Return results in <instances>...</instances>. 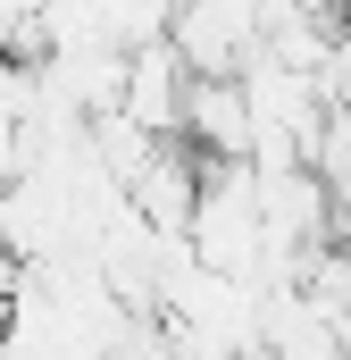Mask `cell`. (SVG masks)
Wrapping results in <instances>:
<instances>
[{
  "instance_id": "obj_2",
  "label": "cell",
  "mask_w": 351,
  "mask_h": 360,
  "mask_svg": "<svg viewBox=\"0 0 351 360\" xmlns=\"http://www.w3.org/2000/svg\"><path fill=\"white\" fill-rule=\"evenodd\" d=\"M176 143H201L209 160H251V117H243V92H234V76H192V84H184Z\"/></svg>"
},
{
  "instance_id": "obj_1",
  "label": "cell",
  "mask_w": 351,
  "mask_h": 360,
  "mask_svg": "<svg viewBox=\"0 0 351 360\" xmlns=\"http://www.w3.org/2000/svg\"><path fill=\"white\" fill-rule=\"evenodd\" d=\"M184 59H176L168 42H143V51H126V92H117V117L126 126H143L151 143H176V109H184Z\"/></svg>"
},
{
  "instance_id": "obj_3",
  "label": "cell",
  "mask_w": 351,
  "mask_h": 360,
  "mask_svg": "<svg viewBox=\"0 0 351 360\" xmlns=\"http://www.w3.org/2000/svg\"><path fill=\"white\" fill-rule=\"evenodd\" d=\"M284 8H301V17H326V8H335V0H284Z\"/></svg>"
}]
</instances>
